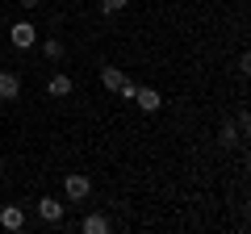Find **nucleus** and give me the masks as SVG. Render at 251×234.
<instances>
[{
	"label": "nucleus",
	"instance_id": "nucleus-5",
	"mask_svg": "<svg viewBox=\"0 0 251 234\" xmlns=\"http://www.w3.org/2000/svg\"><path fill=\"white\" fill-rule=\"evenodd\" d=\"M0 226H4V230H25V209L21 205H4L0 209Z\"/></svg>",
	"mask_w": 251,
	"mask_h": 234
},
{
	"label": "nucleus",
	"instance_id": "nucleus-6",
	"mask_svg": "<svg viewBox=\"0 0 251 234\" xmlns=\"http://www.w3.org/2000/svg\"><path fill=\"white\" fill-rule=\"evenodd\" d=\"M17 96H21V75L0 71V100H17Z\"/></svg>",
	"mask_w": 251,
	"mask_h": 234
},
{
	"label": "nucleus",
	"instance_id": "nucleus-13",
	"mask_svg": "<svg viewBox=\"0 0 251 234\" xmlns=\"http://www.w3.org/2000/svg\"><path fill=\"white\" fill-rule=\"evenodd\" d=\"M117 92H122V100H134V92H138V84L130 80V75H126V84H122V88H117Z\"/></svg>",
	"mask_w": 251,
	"mask_h": 234
},
{
	"label": "nucleus",
	"instance_id": "nucleus-8",
	"mask_svg": "<svg viewBox=\"0 0 251 234\" xmlns=\"http://www.w3.org/2000/svg\"><path fill=\"white\" fill-rule=\"evenodd\" d=\"M100 84H105L109 92H117L126 84V71H122V67H113V63H105V67H100Z\"/></svg>",
	"mask_w": 251,
	"mask_h": 234
},
{
	"label": "nucleus",
	"instance_id": "nucleus-10",
	"mask_svg": "<svg viewBox=\"0 0 251 234\" xmlns=\"http://www.w3.org/2000/svg\"><path fill=\"white\" fill-rule=\"evenodd\" d=\"M80 230H84V234H109V217H105V213H88V217L80 222Z\"/></svg>",
	"mask_w": 251,
	"mask_h": 234
},
{
	"label": "nucleus",
	"instance_id": "nucleus-14",
	"mask_svg": "<svg viewBox=\"0 0 251 234\" xmlns=\"http://www.w3.org/2000/svg\"><path fill=\"white\" fill-rule=\"evenodd\" d=\"M38 4H42V0H21V9H25V13H29V9H38Z\"/></svg>",
	"mask_w": 251,
	"mask_h": 234
},
{
	"label": "nucleus",
	"instance_id": "nucleus-9",
	"mask_svg": "<svg viewBox=\"0 0 251 234\" xmlns=\"http://www.w3.org/2000/svg\"><path fill=\"white\" fill-rule=\"evenodd\" d=\"M239 142H243L239 126H234V121H222V126H218V146H239Z\"/></svg>",
	"mask_w": 251,
	"mask_h": 234
},
{
	"label": "nucleus",
	"instance_id": "nucleus-2",
	"mask_svg": "<svg viewBox=\"0 0 251 234\" xmlns=\"http://www.w3.org/2000/svg\"><path fill=\"white\" fill-rule=\"evenodd\" d=\"M63 192H67V201H84V197L92 192V180H88V176H75V171H72V176L63 180Z\"/></svg>",
	"mask_w": 251,
	"mask_h": 234
},
{
	"label": "nucleus",
	"instance_id": "nucleus-11",
	"mask_svg": "<svg viewBox=\"0 0 251 234\" xmlns=\"http://www.w3.org/2000/svg\"><path fill=\"white\" fill-rule=\"evenodd\" d=\"M42 54H46V59H63V42H59V38H46V42H42Z\"/></svg>",
	"mask_w": 251,
	"mask_h": 234
},
{
	"label": "nucleus",
	"instance_id": "nucleus-1",
	"mask_svg": "<svg viewBox=\"0 0 251 234\" xmlns=\"http://www.w3.org/2000/svg\"><path fill=\"white\" fill-rule=\"evenodd\" d=\"M9 42H13V46H17V50H29V46H34V42H38V29H34V25H29V21H17V25H13V29H9Z\"/></svg>",
	"mask_w": 251,
	"mask_h": 234
},
{
	"label": "nucleus",
	"instance_id": "nucleus-3",
	"mask_svg": "<svg viewBox=\"0 0 251 234\" xmlns=\"http://www.w3.org/2000/svg\"><path fill=\"white\" fill-rule=\"evenodd\" d=\"M134 105L143 109V113H159L163 109V96L155 88H143V84H138V92H134Z\"/></svg>",
	"mask_w": 251,
	"mask_h": 234
},
{
	"label": "nucleus",
	"instance_id": "nucleus-7",
	"mask_svg": "<svg viewBox=\"0 0 251 234\" xmlns=\"http://www.w3.org/2000/svg\"><path fill=\"white\" fill-rule=\"evenodd\" d=\"M72 88H75V84H72V75H50V80H46V92H50V96L54 100H63V96H72Z\"/></svg>",
	"mask_w": 251,
	"mask_h": 234
},
{
	"label": "nucleus",
	"instance_id": "nucleus-12",
	"mask_svg": "<svg viewBox=\"0 0 251 234\" xmlns=\"http://www.w3.org/2000/svg\"><path fill=\"white\" fill-rule=\"evenodd\" d=\"M130 0H100V13H122Z\"/></svg>",
	"mask_w": 251,
	"mask_h": 234
},
{
	"label": "nucleus",
	"instance_id": "nucleus-4",
	"mask_svg": "<svg viewBox=\"0 0 251 234\" xmlns=\"http://www.w3.org/2000/svg\"><path fill=\"white\" fill-rule=\"evenodd\" d=\"M38 217H42L46 226H59V222H63V205H59V197H42V201H38Z\"/></svg>",
	"mask_w": 251,
	"mask_h": 234
}]
</instances>
